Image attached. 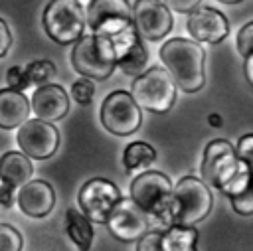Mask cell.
Wrapping results in <instances>:
<instances>
[{
    "instance_id": "cell-8",
    "label": "cell",
    "mask_w": 253,
    "mask_h": 251,
    "mask_svg": "<svg viewBox=\"0 0 253 251\" xmlns=\"http://www.w3.org/2000/svg\"><path fill=\"white\" fill-rule=\"evenodd\" d=\"M101 123L111 134L128 136L138 130L142 113L128 91L117 89L109 93L101 105Z\"/></svg>"
},
{
    "instance_id": "cell-33",
    "label": "cell",
    "mask_w": 253,
    "mask_h": 251,
    "mask_svg": "<svg viewBox=\"0 0 253 251\" xmlns=\"http://www.w3.org/2000/svg\"><path fill=\"white\" fill-rule=\"evenodd\" d=\"M14 206V188L2 184L0 186V208H12Z\"/></svg>"
},
{
    "instance_id": "cell-18",
    "label": "cell",
    "mask_w": 253,
    "mask_h": 251,
    "mask_svg": "<svg viewBox=\"0 0 253 251\" xmlns=\"http://www.w3.org/2000/svg\"><path fill=\"white\" fill-rule=\"evenodd\" d=\"M34 174V166L32 160L24 154V152H16V150H8L0 156V182L16 188V186H24L26 182L32 180Z\"/></svg>"
},
{
    "instance_id": "cell-11",
    "label": "cell",
    "mask_w": 253,
    "mask_h": 251,
    "mask_svg": "<svg viewBox=\"0 0 253 251\" xmlns=\"http://www.w3.org/2000/svg\"><path fill=\"white\" fill-rule=\"evenodd\" d=\"M18 144L28 158L45 160L59 148V130L42 119H28L18 128Z\"/></svg>"
},
{
    "instance_id": "cell-21",
    "label": "cell",
    "mask_w": 253,
    "mask_h": 251,
    "mask_svg": "<svg viewBox=\"0 0 253 251\" xmlns=\"http://www.w3.org/2000/svg\"><path fill=\"white\" fill-rule=\"evenodd\" d=\"M156 160V150L154 146H150L148 142L136 140L130 142L125 152H123V164L126 170H140V168H148L152 162Z\"/></svg>"
},
{
    "instance_id": "cell-3",
    "label": "cell",
    "mask_w": 253,
    "mask_h": 251,
    "mask_svg": "<svg viewBox=\"0 0 253 251\" xmlns=\"http://www.w3.org/2000/svg\"><path fill=\"white\" fill-rule=\"evenodd\" d=\"M73 69L91 81H105L117 67V55L107 36L89 34L75 42L71 51Z\"/></svg>"
},
{
    "instance_id": "cell-6",
    "label": "cell",
    "mask_w": 253,
    "mask_h": 251,
    "mask_svg": "<svg viewBox=\"0 0 253 251\" xmlns=\"http://www.w3.org/2000/svg\"><path fill=\"white\" fill-rule=\"evenodd\" d=\"M87 20L79 0H49L43 8V30L55 43H73L83 38Z\"/></svg>"
},
{
    "instance_id": "cell-32",
    "label": "cell",
    "mask_w": 253,
    "mask_h": 251,
    "mask_svg": "<svg viewBox=\"0 0 253 251\" xmlns=\"http://www.w3.org/2000/svg\"><path fill=\"white\" fill-rule=\"evenodd\" d=\"M10 45H12V34H10V28H8V24L0 18V57H4V55L8 53Z\"/></svg>"
},
{
    "instance_id": "cell-34",
    "label": "cell",
    "mask_w": 253,
    "mask_h": 251,
    "mask_svg": "<svg viewBox=\"0 0 253 251\" xmlns=\"http://www.w3.org/2000/svg\"><path fill=\"white\" fill-rule=\"evenodd\" d=\"M243 71H245V79L253 85V51L245 57V63H243Z\"/></svg>"
},
{
    "instance_id": "cell-23",
    "label": "cell",
    "mask_w": 253,
    "mask_h": 251,
    "mask_svg": "<svg viewBox=\"0 0 253 251\" xmlns=\"http://www.w3.org/2000/svg\"><path fill=\"white\" fill-rule=\"evenodd\" d=\"M24 71H26L28 83H30V85H38V87L47 85L49 79L55 77V73H57L55 65H53L49 59H36V61H32V63H28V65L24 67Z\"/></svg>"
},
{
    "instance_id": "cell-29",
    "label": "cell",
    "mask_w": 253,
    "mask_h": 251,
    "mask_svg": "<svg viewBox=\"0 0 253 251\" xmlns=\"http://www.w3.org/2000/svg\"><path fill=\"white\" fill-rule=\"evenodd\" d=\"M237 49L243 57H247L253 51V22L245 24L237 34Z\"/></svg>"
},
{
    "instance_id": "cell-17",
    "label": "cell",
    "mask_w": 253,
    "mask_h": 251,
    "mask_svg": "<svg viewBox=\"0 0 253 251\" xmlns=\"http://www.w3.org/2000/svg\"><path fill=\"white\" fill-rule=\"evenodd\" d=\"M30 101L24 93L14 89H0V128H16L28 121Z\"/></svg>"
},
{
    "instance_id": "cell-5",
    "label": "cell",
    "mask_w": 253,
    "mask_h": 251,
    "mask_svg": "<svg viewBox=\"0 0 253 251\" xmlns=\"http://www.w3.org/2000/svg\"><path fill=\"white\" fill-rule=\"evenodd\" d=\"M172 182L158 170H146L130 182V200L150 217L170 221V198Z\"/></svg>"
},
{
    "instance_id": "cell-7",
    "label": "cell",
    "mask_w": 253,
    "mask_h": 251,
    "mask_svg": "<svg viewBox=\"0 0 253 251\" xmlns=\"http://www.w3.org/2000/svg\"><path fill=\"white\" fill-rule=\"evenodd\" d=\"M243 168V162L237 158L235 148L227 140H211L202 158V178L208 186L217 188L219 192L237 176V172Z\"/></svg>"
},
{
    "instance_id": "cell-30",
    "label": "cell",
    "mask_w": 253,
    "mask_h": 251,
    "mask_svg": "<svg viewBox=\"0 0 253 251\" xmlns=\"http://www.w3.org/2000/svg\"><path fill=\"white\" fill-rule=\"evenodd\" d=\"M160 237H162V231L144 233L136 243V251H160Z\"/></svg>"
},
{
    "instance_id": "cell-35",
    "label": "cell",
    "mask_w": 253,
    "mask_h": 251,
    "mask_svg": "<svg viewBox=\"0 0 253 251\" xmlns=\"http://www.w3.org/2000/svg\"><path fill=\"white\" fill-rule=\"evenodd\" d=\"M210 125L211 126H221V119H219V115H210Z\"/></svg>"
},
{
    "instance_id": "cell-10",
    "label": "cell",
    "mask_w": 253,
    "mask_h": 251,
    "mask_svg": "<svg viewBox=\"0 0 253 251\" xmlns=\"http://www.w3.org/2000/svg\"><path fill=\"white\" fill-rule=\"evenodd\" d=\"M85 20L93 34L113 36L132 24V8L128 0H91Z\"/></svg>"
},
{
    "instance_id": "cell-27",
    "label": "cell",
    "mask_w": 253,
    "mask_h": 251,
    "mask_svg": "<svg viewBox=\"0 0 253 251\" xmlns=\"http://www.w3.org/2000/svg\"><path fill=\"white\" fill-rule=\"evenodd\" d=\"M237 158L253 172V134H243L235 146Z\"/></svg>"
},
{
    "instance_id": "cell-14",
    "label": "cell",
    "mask_w": 253,
    "mask_h": 251,
    "mask_svg": "<svg viewBox=\"0 0 253 251\" xmlns=\"http://www.w3.org/2000/svg\"><path fill=\"white\" fill-rule=\"evenodd\" d=\"M186 28L198 43H219L229 34L227 18L211 6H202L194 10L188 16Z\"/></svg>"
},
{
    "instance_id": "cell-15",
    "label": "cell",
    "mask_w": 253,
    "mask_h": 251,
    "mask_svg": "<svg viewBox=\"0 0 253 251\" xmlns=\"http://www.w3.org/2000/svg\"><path fill=\"white\" fill-rule=\"evenodd\" d=\"M16 202L26 215L45 217L55 206V192L45 180H30L18 190Z\"/></svg>"
},
{
    "instance_id": "cell-31",
    "label": "cell",
    "mask_w": 253,
    "mask_h": 251,
    "mask_svg": "<svg viewBox=\"0 0 253 251\" xmlns=\"http://www.w3.org/2000/svg\"><path fill=\"white\" fill-rule=\"evenodd\" d=\"M202 0H164V6L170 12H178V14H192L194 10L200 8Z\"/></svg>"
},
{
    "instance_id": "cell-38",
    "label": "cell",
    "mask_w": 253,
    "mask_h": 251,
    "mask_svg": "<svg viewBox=\"0 0 253 251\" xmlns=\"http://www.w3.org/2000/svg\"><path fill=\"white\" fill-rule=\"evenodd\" d=\"M194 251H196V249H194Z\"/></svg>"
},
{
    "instance_id": "cell-12",
    "label": "cell",
    "mask_w": 253,
    "mask_h": 251,
    "mask_svg": "<svg viewBox=\"0 0 253 251\" xmlns=\"http://www.w3.org/2000/svg\"><path fill=\"white\" fill-rule=\"evenodd\" d=\"M132 24L140 40L158 42L172 30V14L160 0H136L132 6Z\"/></svg>"
},
{
    "instance_id": "cell-28",
    "label": "cell",
    "mask_w": 253,
    "mask_h": 251,
    "mask_svg": "<svg viewBox=\"0 0 253 251\" xmlns=\"http://www.w3.org/2000/svg\"><path fill=\"white\" fill-rule=\"evenodd\" d=\"M6 81H8V89L20 91V93L26 91V89L30 87L28 77H26V71H24V67H20V65H14V67L8 69V73H6Z\"/></svg>"
},
{
    "instance_id": "cell-20",
    "label": "cell",
    "mask_w": 253,
    "mask_h": 251,
    "mask_svg": "<svg viewBox=\"0 0 253 251\" xmlns=\"http://www.w3.org/2000/svg\"><path fill=\"white\" fill-rule=\"evenodd\" d=\"M198 243V229L192 225H170L162 231L160 251H194Z\"/></svg>"
},
{
    "instance_id": "cell-13",
    "label": "cell",
    "mask_w": 253,
    "mask_h": 251,
    "mask_svg": "<svg viewBox=\"0 0 253 251\" xmlns=\"http://www.w3.org/2000/svg\"><path fill=\"white\" fill-rule=\"evenodd\" d=\"M105 225L113 237H117L119 241L130 243V241L140 239L146 233L148 219H146V213L130 198L128 200L121 198V202L113 208Z\"/></svg>"
},
{
    "instance_id": "cell-36",
    "label": "cell",
    "mask_w": 253,
    "mask_h": 251,
    "mask_svg": "<svg viewBox=\"0 0 253 251\" xmlns=\"http://www.w3.org/2000/svg\"><path fill=\"white\" fill-rule=\"evenodd\" d=\"M219 2H223V4H237V2H241V0H219Z\"/></svg>"
},
{
    "instance_id": "cell-1",
    "label": "cell",
    "mask_w": 253,
    "mask_h": 251,
    "mask_svg": "<svg viewBox=\"0 0 253 251\" xmlns=\"http://www.w3.org/2000/svg\"><path fill=\"white\" fill-rule=\"evenodd\" d=\"M160 59L178 89L186 93H196L204 87L206 53L198 42L186 38H172L162 43Z\"/></svg>"
},
{
    "instance_id": "cell-4",
    "label": "cell",
    "mask_w": 253,
    "mask_h": 251,
    "mask_svg": "<svg viewBox=\"0 0 253 251\" xmlns=\"http://www.w3.org/2000/svg\"><path fill=\"white\" fill-rule=\"evenodd\" d=\"M176 83L164 67H150L130 85L134 103L150 113H168L176 103Z\"/></svg>"
},
{
    "instance_id": "cell-2",
    "label": "cell",
    "mask_w": 253,
    "mask_h": 251,
    "mask_svg": "<svg viewBox=\"0 0 253 251\" xmlns=\"http://www.w3.org/2000/svg\"><path fill=\"white\" fill-rule=\"evenodd\" d=\"M211 204L213 198L210 186L196 176H184L172 188L170 209H168L170 223L194 227L198 221L208 217V213L211 211Z\"/></svg>"
},
{
    "instance_id": "cell-25",
    "label": "cell",
    "mask_w": 253,
    "mask_h": 251,
    "mask_svg": "<svg viewBox=\"0 0 253 251\" xmlns=\"http://www.w3.org/2000/svg\"><path fill=\"white\" fill-rule=\"evenodd\" d=\"M71 97L77 105H91L95 99V85L91 79H77L71 85Z\"/></svg>"
},
{
    "instance_id": "cell-9",
    "label": "cell",
    "mask_w": 253,
    "mask_h": 251,
    "mask_svg": "<svg viewBox=\"0 0 253 251\" xmlns=\"http://www.w3.org/2000/svg\"><path fill=\"white\" fill-rule=\"evenodd\" d=\"M77 202L81 213L89 221L105 225L113 208L121 202V190L117 188L115 182L107 178H91L81 186L77 194Z\"/></svg>"
},
{
    "instance_id": "cell-16",
    "label": "cell",
    "mask_w": 253,
    "mask_h": 251,
    "mask_svg": "<svg viewBox=\"0 0 253 251\" xmlns=\"http://www.w3.org/2000/svg\"><path fill=\"white\" fill-rule=\"evenodd\" d=\"M32 111L42 121H59L69 113V95L55 83L42 85L32 95Z\"/></svg>"
},
{
    "instance_id": "cell-37",
    "label": "cell",
    "mask_w": 253,
    "mask_h": 251,
    "mask_svg": "<svg viewBox=\"0 0 253 251\" xmlns=\"http://www.w3.org/2000/svg\"><path fill=\"white\" fill-rule=\"evenodd\" d=\"M251 188H253V178H251Z\"/></svg>"
},
{
    "instance_id": "cell-24",
    "label": "cell",
    "mask_w": 253,
    "mask_h": 251,
    "mask_svg": "<svg viewBox=\"0 0 253 251\" xmlns=\"http://www.w3.org/2000/svg\"><path fill=\"white\" fill-rule=\"evenodd\" d=\"M22 233L10 223H0V251H22Z\"/></svg>"
},
{
    "instance_id": "cell-26",
    "label": "cell",
    "mask_w": 253,
    "mask_h": 251,
    "mask_svg": "<svg viewBox=\"0 0 253 251\" xmlns=\"http://www.w3.org/2000/svg\"><path fill=\"white\" fill-rule=\"evenodd\" d=\"M229 202H231V208H233L235 213H239V215H253V188H251V184L245 190H241L239 194L231 196Z\"/></svg>"
},
{
    "instance_id": "cell-19",
    "label": "cell",
    "mask_w": 253,
    "mask_h": 251,
    "mask_svg": "<svg viewBox=\"0 0 253 251\" xmlns=\"http://www.w3.org/2000/svg\"><path fill=\"white\" fill-rule=\"evenodd\" d=\"M65 233L79 247V251H89L93 245V225L91 221L75 208L65 211Z\"/></svg>"
},
{
    "instance_id": "cell-22",
    "label": "cell",
    "mask_w": 253,
    "mask_h": 251,
    "mask_svg": "<svg viewBox=\"0 0 253 251\" xmlns=\"http://www.w3.org/2000/svg\"><path fill=\"white\" fill-rule=\"evenodd\" d=\"M146 63H148V51H146V47H144V43L140 40L117 61V67H121V71L125 75H132L136 79L138 75L144 73Z\"/></svg>"
}]
</instances>
